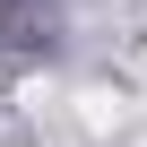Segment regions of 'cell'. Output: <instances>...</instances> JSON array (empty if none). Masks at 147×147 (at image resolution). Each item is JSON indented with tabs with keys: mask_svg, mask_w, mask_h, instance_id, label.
Returning a JSON list of instances; mask_svg holds the SVG:
<instances>
[{
	"mask_svg": "<svg viewBox=\"0 0 147 147\" xmlns=\"http://www.w3.org/2000/svg\"><path fill=\"white\" fill-rule=\"evenodd\" d=\"M78 121L87 130H121V95H78Z\"/></svg>",
	"mask_w": 147,
	"mask_h": 147,
	"instance_id": "obj_1",
	"label": "cell"
}]
</instances>
